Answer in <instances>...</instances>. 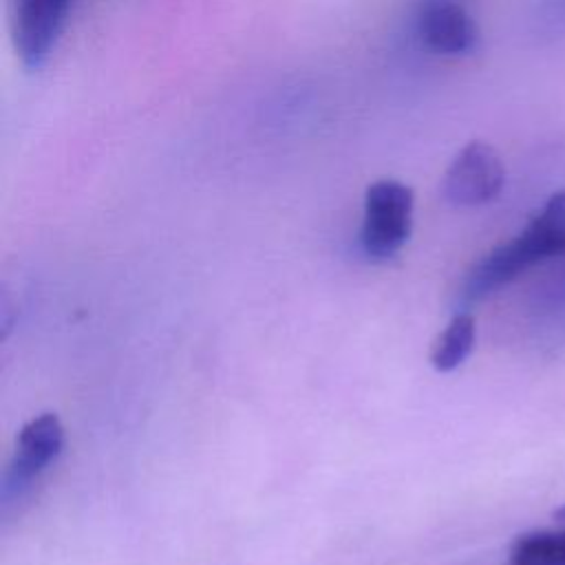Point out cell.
I'll return each mask as SVG.
<instances>
[{
  "label": "cell",
  "mask_w": 565,
  "mask_h": 565,
  "mask_svg": "<svg viewBox=\"0 0 565 565\" xmlns=\"http://www.w3.org/2000/svg\"><path fill=\"white\" fill-rule=\"evenodd\" d=\"M15 55L29 71L42 68L57 46L73 0H7Z\"/></svg>",
  "instance_id": "4"
},
{
  "label": "cell",
  "mask_w": 565,
  "mask_h": 565,
  "mask_svg": "<svg viewBox=\"0 0 565 565\" xmlns=\"http://www.w3.org/2000/svg\"><path fill=\"white\" fill-rule=\"evenodd\" d=\"M64 426L55 413H42L29 419L15 439V450L2 475V505L22 499L42 472L62 455Z\"/></svg>",
  "instance_id": "3"
},
{
  "label": "cell",
  "mask_w": 565,
  "mask_h": 565,
  "mask_svg": "<svg viewBox=\"0 0 565 565\" xmlns=\"http://www.w3.org/2000/svg\"><path fill=\"white\" fill-rule=\"evenodd\" d=\"M554 519H558V521H563V523H565V505H563V508H558V510L554 512Z\"/></svg>",
  "instance_id": "11"
},
{
  "label": "cell",
  "mask_w": 565,
  "mask_h": 565,
  "mask_svg": "<svg viewBox=\"0 0 565 565\" xmlns=\"http://www.w3.org/2000/svg\"><path fill=\"white\" fill-rule=\"evenodd\" d=\"M415 29L422 44L439 55H466L479 44V26L466 4L417 2Z\"/></svg>",
  "instance_id": "6"
},
{
  "label": "cell",
  "mask_w": 565,
  "mask_h": 565,
  "mask_svg": "<svg viewBox=\"0 0 565 565\" xmlns=\"http://www.w3.org/2000/svg\"><path fill=\"white\" fill-rule=\"evenodd\" d=\"M534 31L543 38H558L565 33V0H536L532 13Z\"/></svg>",
  "instance_id": "9"
},
{
  "label": "cell",
  "mask_w": 565,
  "mask_h": 565,
  "mask_svg": "<svg viewBox=\"0 0 565 565\" xmlns=\"http://www.w3.org/2000/svg\"><path fill=\"white\" fill-rule=\"evenodd\" d=\"M477 327L470 311H457L430 349V364L439 373H450L461 366L475 349Z\"/></svg>",
  "instance_id": "7"
},
{
  "label": "cell",
  "mask_w": 565,
  "mask_h": 565,
  "mask_svg": "<svg viewBox=\"0 0 565 565\" xmlns=\"http://www.w3.org/2000/svg\"><path fill=\"white\" fill-rule=\"evenodd\" d=\"M413 190L397 179L373 181L364 192L360 247L369 260L393 258L413 230Z\"/></svg>",
  "instance_id": "2"
},
{
  "label": "cell",
  "mask_w": 565,
  "mask_h": 565,
  "mask_svg": "<svg viewBox=\"0 0 565 565\" xmlns=\"http://www.w3.org/2000/svg\"><path fill=\"white\" fill-rule=\"evenodd\" d=\"M503 183L505 168L499 152L486 141H470L448 163L441 194L457 207H479L494 201Z\"/></svg>",
  "instance_id": "5"
},
{
  "label": "cell",
  "mask_w": 565,
  "mask_h": 565,
  "mask_svg": "<svg viewBox=\"0 0 565 565\" xmlns=\"http://www.w3.org/2000/svg\"><path fill=\"white\" fill-rule=\"evenodd\" d=\"M565 256V190L554 192L527 225L486 252L463 276L459 298L466 305L486 300L527 269Z\"/></svg>",
  "instance_id": "1"
},
{
  "label": "cell",
  "mask_w": 565,
  "mask_h": 565,
  "mask_svg": "<svg viewBox=\"0 0 565 565\" xmlns=\"http://www.w3.org/2000/svg\"><path fill=\"white\" fill-rule=\"evenodd\" d=\"M417 2H455V4H466L470 0H417Z\"/></svg>",
  "instance_id": "10"
},
{
  "label": "cell",
  "mask_w": 565,
  "mask_h": 565,
  "mask_svg": "<svg viewBox=\"0 0 565 565\" xmlns=\"http://www.w3.org/2000/svg\"><path fill=\"white\" fill-rule=\"evenodd\" d=\"M508 565H565V527L516 536L508 552Z\"/></svg>",
  "instance_id": "8"
}]
</instances>
